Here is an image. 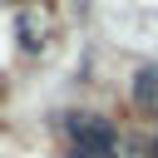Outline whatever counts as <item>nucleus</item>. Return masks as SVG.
<instances>
[{
    "mask_svg": "<svg viewBox=\"0 0 158 158\" xmlns=\"http://www.w3.org/2000/svg\"><path fill=\"white\" fill-rule=\"evenodd\" d=\"M64 138L69 148H118V123L94 109H79V114H64Z\"/></svg>",
    "mask_w": 158,
    "mask_h": 158,
    "instance_id": "1",
    "label": "nucleus"
},
{
    "mask_svg": "<svg viewBox=\"0 0 158 158\" xmlns=\"http://www.w3.org/2000/svg\"><path fill=\"white\" fill-rule=\"evenodd\" d=\"M128 99H133V109H138L143 118L158 123V59H148V64L133 69V79H128Z\"/></svg>",
    "mask_w": 158,
    "mask_h": 158,
    "instance_id": "2",
    "label": "nucleus"
},
{
    "mask_svg": "<svg viewBox=\"0 0 158 158\" xmlns=\"http://www.w3.org/2000/svg\"><path fill=\"white\" fill-rule=\"evenodd\" d=\"M15 35H20V49H25V54H40V49H44V25H40L30 10H20V20H15Z\"/></svg>",
    "mask_w": 158,
    "mask_h": 158,
    "instance_id": "3",
    "label": "nucleus"
},
{
    "mask_svg": "<svg viewBox=\"0 0 158 158\" xmlns=\"http://www.w3.org/2000/svg\"><path fill=\"white\" fill-rule=\"evenodd\" d=\"M64 158H123L118 148H64Z\"/></svg>",
    "mask_w": 158,
    "mask_h": 158,
    "instance_id": "4",
    "label": "nucleus"
}]
</instances>
